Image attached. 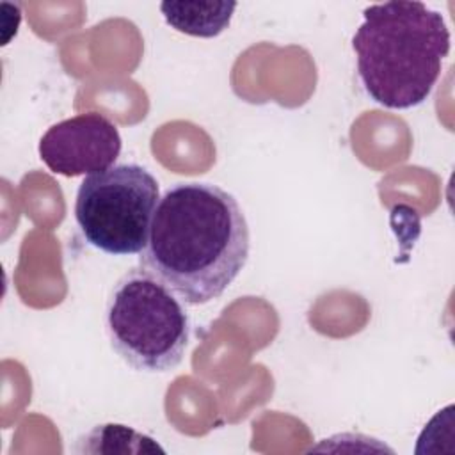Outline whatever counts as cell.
<instances>
[{"label": "cell", "mask_w": 455, "mask_h": 455, "mask_svg": "<svg viewBox=\"0 0 455 455\" xmlns=\"http://www.w3.org/2000/svg\"><path fill=\"white\" fill-rule=\"evenodd\" d=\"M251 251L249 224L236 197L213 183H178L160 199L140 267L185 304L219 299Z\"/></svg>", "instance_id": "1"}, {"label": "cell", "mask_w": 455, "mask_h": 455, "mask_svg": "<svg viewBox=\"0 0 455 455\" xmlns=\"http://www.w3.org/2000/svg\"><path fill=\"white\" fill-rule=\"evenodd\" d=\"M352 48L366 94L386 108L403 110L430 96L450 53V30L427 4L391 0L363 11Z\"/></svg>", "instance_id": "2"}, {"label": "cell", "mask_w": 455, "mask_h": 455, "mask_svg": "<svg viewBox=\"0 0 455 455\" xmlns=\"http://www.w3.org/2000/svg\"><path fill=\"white\" fill-rule=\"evenodd\" d=\"M105 331L130 368L162 373L181 363L190 320L183 300L140 267L114 284L105 306Z\"/></svg>", "instance_id": "3"}, {"label": "cell", "mask_w": 455, "mask_h": 455, "mask_svg": "<svg viewBox=\"0 0 455 455\" xmlns=\"http://www.w3.org/2000/svg\"><path fill=\"white\" fill-rule=\"evenodd\" d=\"M160 203L156 178L139 164H117L84 178L75 220L85 242L112 256L140 254Z\"/></svg>", "instance_id": "4"}, {"label": "cell", "mask_w": 455, "mask_h": 455, "mask_svg": "<svg viewBox=\"0 0 455 455\" xmlns=\"http://www.w3.org/2000/svg\"><path fill=\"white\" fill-rule=\"evenodd\" d=\"M121 148L117 126L108 117L89 112L52 124L39 140V158L55 174L89 176L110 169Z\"/></svg>", "instance_id": "5"}, {"label": "cell", "mask_w": 455, "mask_h": 455, "mask_svg": "<svg viewBox=\"0 0 455 455\" xmlns=\"http://www.w3.org/2000/svg\"><path fill=\"white\" fill-rule=\"evenodd\" d=\"M236 2L165 0L160 12L174 30L194 37H215L231 23Z\"/></svg>", "instance_id": "6"}]
</instances>
